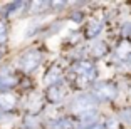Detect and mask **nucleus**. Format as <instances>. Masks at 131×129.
Here are the masks:
<instances>
[{"instance_id":"nucleus-1","label":"nucleus","mask_w":131,"mask_h":129,"mask_svg":"<svg viewBox=\"0 0 131 129\" xmlns=\"http://www.w3.org/2000/svg\"><path fill=\"white\" fill-rule=\"evenodd\" d=\"M96 97H94L93 94H79V96H76L74 97V101H72V104H71V109H72V112L74 114H86V112H89L91 109H94V106H96Z\"/></svg>"},{"instance_id":"nucleus-14","label":"nucleus","mask_w":131,"mask_h":129,"mask_svg":"<svg viewBox=\"0 0 131 129\" xmlns=\"http://www.w3.org/2000/svg\"><path fill=\"white\" fill-rule=\"evenodd\" d=\"M5 39H7V29H5L4 24L0 22V44H2V42H5Z\"/></svg>"},{"instance_id":"nucleus-5","label":"nucleus","mask_w":131,"mask_h":129,"mask_svg":"<svg viewBox=\"0 0 131 129\" xmlns=\"http://www.w3.org/2000/svg\"><path fill=\"white\" fill-rule=\"evenodd\" d=\"M15 106V97L8 92L0 94V111H10L12 107Z\"/></svg>"},{"instance_id":"nucleus-13","label":"nucleus","mask_w":131,"mask_h":129,"mask_svg":"<svg viewBox=\"0 0 131 129\" xmlns=\"http://www.w3.org/2000/svg\"><path fill=\"white\" fill-rule=\"evenodd\" d=\"M104 129H118V121H116L114 118H113V119H108V122H106Z\"/></svg>"},{"instance_id":"nucleus-19","label":"nucleus","mask_w":131,"mask_h":129,"mask_svg":"<svg viewBox=\"0 0 131 129\" xmlns=\"http://www.w3.org/2000/svg\"><path fill=\"white\" fill-rule=\"evenodd\" d=\"M74 20H81V14H76V15H72Z\"/></svg>"},{"instance_id":"nucleus-20","label":"nucleus","mask_w":131,"mask_h":129,"mask_svg":"<svg viewBox=\"0 0 131 129\" xmlns=\"http://www.w3.org/2000/svg\"><path fill=\"white\" fill-rule=\"evenodd\" d=\"M0 55H2V50H0Z\"/></svg>"},{"instance_id":"nucleus-6","label":"nucleus","mask_w":131,"mask_h":129,"mask_svg":"<svg viewBox=\"0 0 131 129\" xmlns=\"http://www.w3.org/2000/svg\"><path fill=\"white\" fill-rule=\"evenodd\" d=\"M47 97H49L50 102H61L62 97H64V91H62L59 86H52L47 92Z\"/></svg>"},{"instance_id":"nucleus-15","label":"nucleus","mask_w":131,"mask_h":129,"mask_svg":"<svg viewBox=\"0 0 131 129\" xmlns=\"http://www.w3.org/2000/svg\"><path fill=\"white\" fill-rule=\"evenodd\" d=\"M128 50H129V45H128V42H124L123 45L118 49V54H119V55H128V54H129Z\"/></svg>"},{"instance_id":"nucleus-4","label":"nucleus","mask_w":131,"mask_h":129,"mask_svg":"<svg viewBox=\"0 0 131 129\" xmlns=\"http://www.w3.org/2000/svg\"><path fill=\"white\" fill-rule=\"evenodd\" d=\"M74 71H76V72L79 74L82 79L93 80L94 77H96V69H94L93 64H89V62H81V64H76Z\"/></svg>"},{"instance_id":"nucleus-9","label":"nucleus","mask_w":131,"mask_h":129,"mask_svg":"<svg viewBox=\"0 0 131 129\" xmlns=\"http://www.w3.org/2000/svg\"><path fill=\"white\" fill-rule=\"evenodd\" d=\"M71 126L72 124H71L66 118H59L50 124V129H71Z\"/></svg>"},{"instance_id":"nucleus-3","label":"nucleus","mask_w":131,"mask_h":129,"mask_svg":"<svg viewBox=\"0 0 131 129\" xmlns=\"http://www.w3.org/2000/svg\"><path fill=\"white\" fill-rule=\"evenodd\" d=\"M93 96L96 97V101H111V99L116 97V87L113 84L101 82L96 87V92Z\"/></svg>"},{"instance_id":"nucleus-16","label":"nucleus","mask_w":131,"mask_h":129,"mask_svg":"<svg viewBox=\"0 0 131 129\" xmlns=\"http://www.w3.org/2000/svg\"><path fill=\"white\" fill-rule=\"evenodd\" d=\"M123 65H124V69H131V52L128 54L126 57H124V62H123Z\"/></svg>"},{"instance_id":"nucleus-10","label":"nucleus","mask_w":131,"mask_h":129,"mask_svg":"<svg viewBox=\"0 0 131 129\" xmlns=\"http://www.w3.org/2000/svg\"><path fill=\"white\" fill-rule=\"evenodd\" d=\"M14 84H15V79H14V77H10V76H2V74H0V91L12 87Z\"/></svg>"},{"instance_id":"nucleus-18","label":"nucleus","mask_w":131,"mask_h":129,"mask_svg":"<svg viewBox=\"0 0 131 129\" xmlns=\"http://www.w3.org/2000/svg\"><path fill=\"white\" fill-rule=\"evenodd\" d=\"M89 129H104V126H101V124H94V126H91Z\"/></svg>"},{"instance_id":"nucleus-2","label":"nucleus","mask_w":131,"mask_h":129,"mask_svg":"<svg viewBox=\"0 0 131 129\" xmlns=\"http://www.w3.org/2000/svg\"><path fill=\"white\" fill-rule=\"evenodd\" d=\"M40 61H42V55H40L39 50H29V52H25L20 57L19 64H20V69H22V71L32 72V71L40 64Z\"/></svg>"},{"instance_id":"nucleus-8","label":"nucleus","mask_w":131,"mask_h":129,"mask_svg":"<svg viewBox=\"0 0 131 129\" xmlns=\"http://www.w3.org/2000/svg\"><path fill=\"white\" fill-rule=\"evenodd\" d=\"M59 79H61V74H59L57 69H50L49 72L46 74V84H49V86L59 82Z\"/></svg>"},{"instance_id":"nucleus-11","label":"nucleus","mask_w":131,"mask_h":129,"mask_svg":"<svg viewBox=\"0 0 131 129\" xmlns=\"http://www.w3.org/2000/svg\"><path fill=\"white\" fill-rule=\"evenodd\" d=\"M93 52H94V55H103V54L106 52V45L101 44V42H96L94 47H93Z\"/></svg>"},{"instance_id":"nucleus-17","label":"nucleus","mask_w":131,"mask_h":129,"mask_svg":"<svg viewBox=\"0 0 131 129\" xmlns=\"http://www.w3.org/2000/svg\"><path fill=\"white\" fill-rule=\"evenodd\" d=\"M123 35L126 37V35H131V24H126V25L123 27Z\"/></svg>"},{"instance_id":"nucleus-7","label":"nucleus","mask_w":131,"mask_h":129,"mask_svg":"<svg viewBox=\"0 0 131 129\" xmlns=\"http://www.w3.org/2000/svg\"><path fill=\"white\" fill-rule=\"evenodd\" d=\"M103 30V22H93L91 25L88 27V32H86V35H88L89 39H93V37H96L99 32Z\"/></svg>"},{"instance_id":"nucleus-12","label":"nucleus","mask_w":131,"mask_h":129,"mask_svg":"<svg viewBox=\"0 0 131 129\" xmlns=\"http://www.w3.org/2000/svg\"><path fill=\"white\" fill-rule=\"evenodd\" d=\"M119 118L123 119L124 122H128V124H131V109H123L119 112Z\"/></svg>"}]
</instances>
